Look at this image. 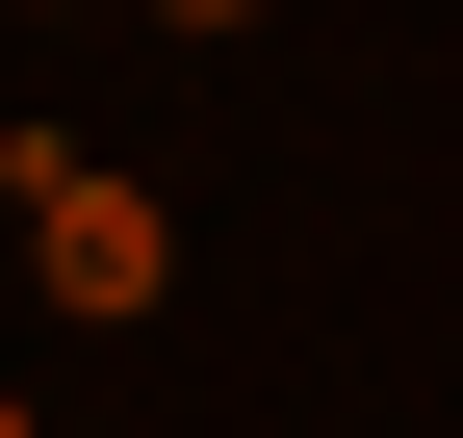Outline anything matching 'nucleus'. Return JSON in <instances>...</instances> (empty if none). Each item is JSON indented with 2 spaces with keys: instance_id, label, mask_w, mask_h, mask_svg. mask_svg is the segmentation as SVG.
Here are the masks:
<instances>
[{
  "instance_id": "f257e3e1",
  "label": "nucleus",
  "mask_w": 463,
  "mask_h": 438,
  "mask_svg": "<svg viewBox=\"0 0 463 438\" xmlns=\"http://www.w3.org/2000/svg\"><path fill=\"white\" fill-rule=\"evenodd\" d=\"M0 206H26V284L78 309V336H129V309L181 284V233H155V181H103L78 129H26V155H0Z\"/></svg>"
},
{
  "instance_id": "f03ea898",
  "label": "nucleus",
  "mask_w": 463,
  "mask_h": 438,
  "mask_svg": "<svg viewBox=\"0 0 463 438\" xmlns=\"http://www.w3.org/2000/svg\"><path fill=\"white\" fill-rule=\"evenodd\" d=\"M155 26H258V0H155Z\"/></svg>"
},
{
  "instance_id": "7ed1b4c3",
  "label": "nucleus",
  "mask_w": 463,
  "mask_h": 438,
  "mask_svg": "<svg viewBox=\"0 0 463 438\" xmlns=\"http://www.w3.org/2000/svg\"><path fill=\"white\" fill-rule=\"evenodd\" d=\"M0 438H26V387H0Z\"/></svg>"
}]
</instances>
